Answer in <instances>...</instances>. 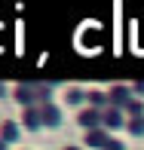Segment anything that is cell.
Wrapping results in <instances>:
<instances>
[{"instance_id": "cell-1", "label": "cell", "mask_w": 144, "mask_h": 150, "mask_svg": "<svg viewBox=\"0 0 144 150\" xmlns=\"http://www.w3.org/2000/svg\"><path fill=\"white\" fill-rule=\"evenodd\" d=\"M12 98H16L18 104H25V107H34L37 104V89H34V86H16V89H12Z\"/></svg>"}, {"instance_id": "cell-2", "label": "cell", "mask_w": 144, "mask_h": 150, "mask_svg": "<svg viewBox=\"0 0 144 150\" xmlns=\"http://www.w3.org/2000/svg\"><path fill=\"white\" fill-rule=\"evenodd\" d=\"M40 120H43V126H58V122H61V110H58V107L55 104H43V107H40Z\"/></svg>"}, {"instance_id": "cell-3", "label": "cell", "mask_w": 144, "mask_h": 150, "mask_svg": "<svg viewBox=\"0 0 144 150\" xmlns=\"http://www.w3.org/2000/svg\"><path fill=\"white\" fill-rule=\"evenodd\" d=\"M18 132H22V129H18L16 120H3V122H0V138H3L6 144H12V141L18 138Z\"/></svg>"}, {"instance_id": "cell-4", "label": "cell", "mask_w": 144, "mask_h": 150, "mask_svg": "<svg viewBox=\"0 0 144 150\" xmlns=\"http://www.w3.org/2000/svg\"><path fill=\"white\" fill-rule=\"evenodd\" d=\"M107 141H111V138H107L101 129H89V132H86V144L89 147H107Z\"/></svg>"}, {"instance_id": "cell-5", "label": "cell", "mask_w": 144, "mask_h": 150, "mask_svg": "<svg viewBox=\"0 0 144 150\" xmlns=\"http://www.w3.org/2000/svg\"><path fill=\"white\" fill-rule=\"evenodd\" d=\"M22 120H25V126H28V129H40V126H43V120H40V110H37V107H25Z\"/></svg>"}, {"instance_id": "cell-6", "label": "cell", "mask_w": 144, "mask_h": 150, "mask_svg": "<svg viewBox=\"0 0 144 150\" xmlns=\"http://www.w3.org/2000/svg\"><path fill=\"white\" fill-rule=\"evenodd\" d=\"M98 122H101V117H98V110H95V107L80 113V126H89V129H92V126H98Z\"/></svg>"}, {"instance_id": "cell-7", "label": "cell", "mask_w": 144, "mask_h": 150, "mask_svg": "<svg viewBox=\"0 0 144 150\" xmlns=\"http://www.w3.org/2000/svg\"><path fill=\"white\" fill-rule=\"evenodd\" d=\"M126 98H129V89H126V86H113L111 95H107V101H111V104H120V101H126Z\"/></svg>"}, {"instance_id": "cell-8", "label": "cell", "mask_w": 144, "mask_h": 150, "mask_svg": "<svg viewBox=\"0 0 144 150\" xmlns=\"http://www.w3.org/2000/svg\"><path fill=\"white\" fill-rule=\"evenodd\" d=\"M104 126H123V113H120V110H107Z\"/></svg>"}, {"instance_id": "cell-9", "label": "cell", "mask_w": 144, "mask_h": 150, "mask_svg": "<svg viewBox=\"0 0 144 150\" xmlns=\"http://www.w3.org/2000/svg\"><path fill=\"white\" fill-rule=\"evenodd\" d=\"M65 98H67V104H80V101H83V92L80 89H67Z\"/></svg>"}, {"instance_id": "cell-10", "label": "cell", "mask_w": 144, "mask_h": 150, "mask_svg": "<svg viewBox=\"0 0 144 150\" xmlns=\"http://www.w3.org/2000/svg\"><path fill=\"white\" fill-rule=\"evenodd\" d=\"M89 101H92V107H101V104H107V98L101 92H89Z\"/></svg>"}, {"instance_id": "cell-11", "label": "cell", "mask_w": 144, "mask_h": 150, "mask_svg": "<svg viewBox=\"0 0 144 150\" xmlns=\"http://www.w3.org/2000/svg\"><path fill=\"white\" fill-rule=\"evenodd\" d=\"M129 129H132V135H141V132H144V120H141V117H135L132 122H129Z\"/></svg>"}, {"instance_id": "cell-12", "label": "cell", "mask_w": 144, "mask_h": 150, "mask_svg": "<svg viewBox=\"0 0 144 150\" xmlns=\"http://www.w3.org/2000/svg\"><path fill=\"white\" fill-rule=\"evenodd\" d=\"M126 104H129V113H135V117L144 110V107H141V101H126Z\"/></svg>"}, {"instance_id": "cell-13", "label": "cell", "mask_w": 144, "mask_h": 150, "mask_svg": "<svg viewBox=\"0 0 144 150\" xmlns=\"http://www.w3.org/2000/svg\"><path fill=\"white\" fill-rule=\"evenodd\" d=\"M37 95H40V98H49V95H52V89H49V86H40V89H37Z\"/></svg>"}, {"instance_id": "cell-14", "label": "cell", "mask_w": 144, "mask_h": 150, "mask_svg": "<svg viewBox=\"0 0 144 150\" xmlns=\"http://www.w3.org/2000/svg\"><path fill=\"white\" fill-rule=\"evenodd\" d=\"M104 150H126V147H123L120 141H107V147H104Z\"/></svg>"}, {"instance_id": "cell-15", "label": "cell", "mask_w": 144, "mask_h": 150, "mask_svg": "<svg viewBox=\"0 0 144 150\" xmlns=\"http://www.w3.org/2000/svg\"><path fill=\"white\" fill-rule=\"evenodd\" d=\"M0 150H9V144H6V141H3V138H0Z\"/></svg>"}, {"instance_id": "cell-16", "label": "cell", "mask_w": 144, "mask_h": 150, "mask_svg": "<svg viewBox=\"0 0 144 150\" xmlns=\"http://www.w3.org/2000/svg\"><path fill=\"white\" fill-rule=\"evenodd\" d=\"M3 95H6V86H3V83H0V98H3Z\"/></svg>"}, {"instance_id": "cell-17", "label": "cell", "mask_w": 144, "mask_h": 150, "mask_svg": "<svg viewBox=\"0 0 144 150\" xmlns=\"http://www.w3.org/2000/svg\"><path fill=\"white\" fill-rule=\"evenodd\" d=\"M65 150H80V147H65Z\"/></svg>"}]
</instances>
